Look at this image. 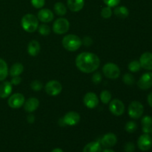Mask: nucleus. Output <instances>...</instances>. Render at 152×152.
I'll return each instance as SVG.
<instances>
[{
    "label": "nucleus",
    "mask_w": 152,
    "mask_h": 152,
    "mask_svg": "<svg viewBox=\"0 0 152 152\" xmlns=\"http://www.w3.org/2000/svg\"><path fill=\"white\" fill-rule=\"evenodd\" d=\"M38 31L42 36H48L50 34V28L48 25L45 24H42L41 25H39Z\"/></svg>",
    "instance_id": "obj_29"
},
{
    "label": "nucleus",
    "mask_w": 152,
    "mask_h": 152,
    "mask_svg": "<svg viewBox=\"0 0 152 152\" xmlns=\"http://www.w3.org/2000/svg\"><path fill=\"white\" fill-rule=\"evenodd\" d=\"M24 71V66L22 65V63L19 62H16L14 63L11 66L10 69V75L12 77H16V76H19Z\"/></svg>",
    "instance_id": "obj_23"
},
{
    "label": "nucleus",
    "mask_w": 152,
    "mask_h": 152,
    "mask_svg": "<svg viewBox=\"0 0 152 152\" xmlns=\"http://www.w3.org/2000/svg\"><path fill=\"white\" fill-rule=\"evenodd\" d=\"M103 1L108 7H114L120 4V0H103Z\"/></svg>",
    "instance_id": "obj_35"
},
{
    "label": "nucleus",
    "mask_w": 152,
    "mask_h": 152,
    "mask_svg": "<svg viewBox=\"0 0 152 152\" xmlns=\"http://www.w3.org/2000/svg\"><path fill=\"white\" fill-rule=\"evenodd\" d=\"M109 110L114 115L121 116L125 112V105L120 99H113L110 102Z\"/></svg>",
    "instance_id": "obj_8"
},
{
    "label": "nucleus",
    "mask_w": 152,
    "mask_h": 152,
    "mask_svg": "<svg viewBox=\"0 0 152 152\" xmlns=\"http://www.w3.org/2000/svg\"><path fill=\"white\" fill-rule=\"evenodd\" d=\"M114 13L117 17L121 18V19H126L129 16V10L125 6H120V7H117L114 9Z\"/></svg>",
    "instance_id": "obj_24"
},
{
    "label": "nucleus",
    "mask_w": 152,
    "mask_h": 152,
    "mask_svg": "<svg viewBox=\"0 0 152 152\" xmlns=\"http://www.w3.org/2000/svg\"><path fill=\"white\" fill-rule=\"evenodd\" d=\"M70 23L68 19L65 18H59L53 24V31L55 34L62 35L68 31Z\"/></svg>",
    "instance_id": "obj_5"
},
{
    "label": "nucleus",
    "mask_w": 152,
    "mask_h": 152,
    "mask_svg": "<svg viewBox=\"0 0 152 152\" xmlns=\"http://www.w3.org/2000/svg\"><path fill=\"white\" fill-rule=\"evenodd\" d=\"M147 100H148V105H149L150 106H151L152 108V92H151V93H150L149 94H148V99H147Z\"/></svg>",
    "instance_id": "obj_41"
},
{
    "label": "nucleus",
    "mask_w": 152,
    "mask_h": 152,
    "mask_svg": "<svg viewBox=\"0 0 152 152\" xmlns=\"http://www.w3.org/2000/svg\"><path fill=\"white\" fill-rule=\"evenodd\" d=\"M137 145L141 151H148L152 146V138L148 134H144L138 139Z\"/></svg>",
    "instance_id": "obj_10"
},
{
    "label": "nucleus",
    "mask_w": 152,
    "mask_h": 152,
    "mask_svg": "<svg viewBox=\"0 0 152 152\" xmlns=\"http://www.w3.org/2000/svg\"><path fill=\"white\" fill-rule=\"evenodd\" d=\"M138 87L142 90H147L152 87V72H147L142 74L137 82Z\"/></svg>",
    "instance_id": "obj_12"
},
{
    "label": "nucleus",
    "mask_w": 152,
    "mask_h": 152,
    "mask_svg": "<svg viewBox=\"0 0 152 152\" xmlns=\"http://www.w3.org/2000/svg\"><path fill=\"white\" fill-rule=\"evenodd\" d=\"M31 4L37 9L42 8L45 4V0H31Z\"/></svg>",
    "instance_id": "obj_34"
},
{
    "label": "nucleus",
    "mask_w": 152,
    "mask_h": 152,
    "mask_svg": "<svg viewBox=\"0 0 152 152\" xmlns=\"http://www.w3.org/2000/svg\"><path fill=\"white\" fill-rule=\"evenodd\" d=\"M117 142V136L114 133H108L101 139V144L105 148H110L116 145Z\"/></svg>",
    "instance_id": "obj_16"
},
{
    "label": "nucleus",
    "mask_w": 152,
    "mask_h": 152,
    "mask_svg": "<svg viewBox=\"0 0 152 152\" xmlns=\"http://www.w3.org/2000/svg\"><path fill=\"white\" fill-rule=\"evenodd\" d=\"M39 105V101L38 100V99L35 97H31L26 102H25L24 108L26 112L32 113L38 108Z\"/></svg>",
    "instance_id": "obj_17"
},
{
    "label": "nucleus",
    "mask_w": 152,
    "mask_h": 152,
    "mask_svg": "<svg viewBox=\"0 0 152 152\" xmlns=\"http://www.w3.org/2000/svg\"><path fill=\"white\" fill-rule=\"evenodd\" d=\"M62 46L64 48L71 52L76 51L78 50L82 45V39L77 35L74 34H68L64 37L62 42Z\"/></svg>",
    "instance_id": "obj_2"
},
{
    "label": "nucleus",
    "mask_w": 152,
    "mask_h": 152,
    "mask_svg": "<svg viewBox=\"0 0 152 152\" xmlns=\"http://www.w3.org/2000/svg\"><path fill=\"white\" fill-rule=\"evenodd\" d=\"M102 147L97 141H94L88 143L83 148V152H101Z\"/></svg>",
    "instance_id": "obj_22"
},
{
    "label": "nucleus",
    "mask_w": 152,
    "mask_h": 152,
    "mask_svg": "<svg viewBox=\"0 0 152 152\" xmlns=\"http://www.w3.org/2000/svg\"><path fill=\"white\" fill-rule=\"evenodd\" d=\"M53 13L50 9L44 8L40 10L37 14V19L43 23H48L53 19Z\"/></svg>",
    "instance_id": "obj_15"
},
{
    "label": "nucleus",
    "mask_w": 152,
    "mask_h": 152,
    "mask_svg": "<svg viewBox=\"0 0 152 152\" xmlns=\"http://www.w3.org/2000/svg\"><path fill=\"white\" fill-rule=\"evenodd\" d=\"M142 132L145 134H149L152 129V118L150 116H145L142 119Z\"/></svg>",
    "instance_id": "obj_21"
},
{
    "label": "nucleus",
    "mask_w": 152,
    "mask_h": 152,
    "mask_svg": "<svg viewBox=\"0 0 152 152\" xmlns=\"http://www.w3.org/2000/svg\"><path fill=\"white\" fill-rule=\"evenodd\" d=\"M140 63L141 68L148 71H152V53L145 52L140 58Z\"/></svg>",
    "instance_id": "obj_14"
},
{
    "label": "nucleus",
    "mask_w": 152,
    "mask_h": 152,
    "mask_svg": "<svg viewBox=\"0 0 152 152\" xmlns=\"http://www.w3.org/2000/svg\"><path fill=\"white\" fill-rule=\"evenodd\" d=\"M65 126H76L80 120V116L75 111H69L62 118Z\"/></svg>",
    "instance_id": "obj_13"
},
{
    "label": "nucleus",
    "mask_w": 152,
    "mask_h": 152,
    "mask_svg": "<svg viewBox=\"0 0 152 152\" xmlns=\"http://www.w3.org/2000/svg\"><path fill=\"white\" fill-rule=\"evenodd\" d=\"M151 134H152V129H151Z\"/></svg>",
    "instance_id": "obj_44"
},
{
    "label": "nucleus",
    "mask_w": 152,
    "mask_h": 152,
    "mask_svg": "<svg viewBox=\"0 0 152 152\" xmlns=\"http://www.w3.org/2000/svg\"><path fill=\"white\" fill-rule=\"evenodd\" d=\"M68 7L72 12H79L83 8L85 0H68Z\"/></svg>",
    "instance_id": "obj_18"
},
{
    "label": "nucleus",
    "mask_w": 152,
    "mask_h": 152,
    "mask_svg": "<svg viewBox=\"0 0 152 152\" xmlns=\"http://www.w3.org/2000/svg\"><path fill=\"white\" fill-rule=\"evenodd\" d=\"M137 129V125L134 121H129L125 126V129L128 133H134Z\"/></svg>",
    "instance_id": "obj_30"
},
{
    "label": "nucleus",
    "mask_w": 152,
    "mask_h": 152,
    "mask_svg": "<svg viewBox=\"0 0 152 152\" xmlns=\"http://www.w3.org/2000/svg\"><path fill=\"white\" fill-rule=\"evenodd\" d=\"M85 105L88 108H94L99 104V98L96 94L93 92H88L86 94L83 99Z\"/></svg>",
    "instance_id": "obj_11"
},
{
    "label": "nucleus",
    "mask_w": 152,
    "mask_h": 152,
    "mask_svg": "<svg viewBox=\"0 0 152 152\" xmlns=\"http://www.w3.org/2000/svg\"><path fill=\"white\" fill-rule=\"evenodd\" d=\"M75 62L77 68L80 71L90 74L98 69L100 65V59L94 53L83 52L77 56Z\"/></svg>",
    "instance_id": "obj_1"
},
{
    "label": "nucleus",
    "mask_w": 152,
    "mask_h": 152,
    "mask_svg": "<svg viewBox=\"0 0 152 152\" xmlns=\"http://www.w3.org/2000/svg\"><path fill=\"white\" fill-rule=\"evenodd\" d=\"M12 92V84L10 82H3L0 85V98H7L10 95Z\"/></svg>",
    "instance_id": "obj_19"
},
{
    "label": "nucleus",
    "mask_w": 152,
    "mask_h": 152,
    "mask_svg": "<svg viewBox=\"0 0 152 152\" xmlns=\"http://www.w3.org/2000/svg\"><path fill=\"white\" fill-rule=\"evenodd\" d=\"M27 121L29 123H31V124H32V123H34V121H35V117H34L33 114H30V115H28V117H27Z\"/></svg>",
    "instance_id": "obj_40"
},
{
    "label": "nucleus",
    "mask_w": 152,
    "mask_h": 152,
    "mask_svg": "<svg viewBox=\"0 0 152 152\" xmlns=\"http://www.w3.org/2000/svg\"><path fill=\"white\" fill-rule=\"evenodd\" d=\"M21 25L26 32L33 33L38 29L39 19L34 14L27 13L22 17Z\"/></svg>",
    "instance_id": "obj_3"
},
{
    "label": "nucleus",
    "mask_w": 152,
    "mask_h": 152,
    "mask_svg": "<svg viewBox=\"0 0 152 152\" xmlns=\"http://www.w3.org/2000/svg\"><path fill=\"white\" fill-rule=\"evenodd\" d=\"M103 152H115V151H114V150L109 149V148H106V149H105V150H104Z\"/></svg>",
    "instance_id": "obj_43"
},
{
    "label": "nucleus",
    "mask_w": 152,
    "mask_h": 152,
    "mask_svg": "<svg viewBox=\"0 0 152 152\" xmlns=\"http://www.w3.org/2000/svg\"><path fill=\"white\" fill-rule=\"evenodd\" d=\"M82 43H83L85 46H86V47H89V46L91 45L92 43H93V39H92L90 37H86L83 38V40H82Z\"/></svg>",
    "instance_id": "obj_38"
},
{
    "label": "nucleus",
    "mask_w": 152,
    "mask_h": 152,
    "mask_svg": "<svg viewBox=\"0 0 152 152\" xmlns=\"http://www.w3.org/2000/svg\"><path fill=\"white\" fill-rule=\"evenodd\" d=\"M21 81H22L21 77H19V76H16V77H13V78H12L10 83H11L12 85H14V86H17V85L20 84Z\"/></svg>",
    "instance_id": "obj_39"
},
{
    "label": "nucleus",
    "mask_w": 152,
    "mask_h": 152,
    "mask_svg": "<svg viewBox=\"0 0 152 152\" xmlns=\"http://www.w3.org/2000/svg\"><path fill=\"white\" fill-rule=\"evenodd\" d=\"M123 81L125 84L128 86H132L135 82V79L134 76L131 74H126L123 77Z\"/></svg>",
    "instance_id": "obj_31"
},
{
    "label": "nucleus",
    "mask_w": 152,
    "mask_h": 152,
    "mask_svg": "<svg viewBox=\"0 0 152 152\" xmlns=\"http://www.w3.org/2000/svg\"><path fill=\"white\" fill-rule=\"evenodd\" d=\"M51 152H64L61 148H55Z\"/></svg>",
    "instance_id": "obj_42"
},
{
    "label": "nucleus",
    "mask_w": 152,
    "mask_h": 152,
    "mask_svg": "<svg viewBox=\"0 0 152 152\" xmlns=\"http://www.w3.org/2000/svg\"><path fill=\"white\" fill-rule=\"evenodd\" d=\"M25 96L20 93H16L12 94L8 99L7 103L12 108H19L25 103Z\"/></svg>",
    "instance_id": "obj_9"
},
{
    "label": "nucleus",
    "mask_w": 152,
    "mask_h": 152,
    "mask_svg": "<svg viewBox=\"0 0 152 152\" xmlns=\"http://www.w3.org/2000/svg\"><path fill=\"white\" fill-rule=\"evenodd\" d=\"M111 15H112L111 7H108V6L103 7L101 10V16L104 19H109V18H111Z\"/></svg>",
    "instance_id": "obj_32"
},
{
    "label": "nucleus",
    "mask_w": 152,
    "mask_h": 152,
    "mask_svg": "<svg viewBox=\"0 0 152 152\" xmlns=\"http://www.w3.org/2000/svg\"><path fill=\"white\" fill-rule=\"evenodd\" d=\"M31 88L33 91H39L42 90L43 88L42 83L39 80H34L32 83H31Z\"/></svg>",
    "instance_id": "obj_33"
},
{
    "label": "nucleus",
    "mask_w": 152,
    "mask_h": 152,
    "mask_svg": "<svg viewBox=\"0 0 152 152\" xmlns=\"http://www.w3.org/2000/svg\"><path fill=\"white\" fill-rule=\"evenodd\" d=\"M53 9H54L55 13L59 16H64L67 13L66 7L62 2H56L54 4Z\"/></svg>",
    "instance_id": "obj_26"
},
{
    "label": "nucleus",
    "mask_w": 152,
    "mask_h": 152,
    "mask_svg": "<svg viewBox=\"0 0 152 152\" xmlns=\"http://www.w3.org/2000/svg\"><path fill=\"white\" fill-rule=\"evenodd\" d=\"M102 72L105 77L111 80L117 79L120 75V68L113 62H108L102 68Z\"/></svg>",
    "instance_id": "obj_4"
},
{
    "label": "nucleus",
    "mask_w": 152,
    "mask_h": 152,
    "mask_svg": "<svg viewBox=\"0 0 152 152\" xmlns=\"http://www.w3.org/2000/svg\"><path fill=\"white\" fill-rule=\"evenodd\" d=\"M129 115L132 119H139L142 117L144 111L143 105L138 101H133L129 106Z\"/></svg>",
    "instance_id": "obj_6"
},
{
    "label": "nucleus",
    "mask_w": 152,
    "mask_h": 152,
    "mask_svg": "<svg viewBox=\"0 0 152 152\" xmlns=\"http://www.w3.org/2000/svg\"><path fill=\"white\" fill-rule=\"evenodd\" d=\"M8 74V67L4 59L0 58V81H3Z\"/></svg>",
    "instance_id": "obj_25"
},
{
    "label": "nucleus",
    "mask_w": 152,
    "mask_h": 152,
    "mask_svg": "<svg viewBox=\"0 0 152 152\" xmlns=\"http://www.w3.org/2000/svg\"><path fill=\"white\" fill-rule=\"evenodd\" d=\"M40 52V44L37 40H31L28 45V53L31 56H36Z\"/></svg>",
    "instance_id": "obj_20"
},
{
    "label": "nucleus",
    "mask_w": 152,
    "mask_h": 152,
    "mask_svg": "<svg viewBox=\"0 0 152 152\" xmlns=\"http://www.w3.org/2000/svg\"><path fill=\"white\" fill-rule=\"evenodd\" d=\"M100 100L102 103L108 104L111 100V94L109 91L104 90L100 94Z\"/></svg>",
    "instance_id": "obj_27"
},
{
    "label": "nucleus",
    "mask_w": 152,
    "mask_h": 152,
    "mask_svg": "<svg viewBox=\"0 0 152 152\" xmlns=\"http://www.w3.org/2000/svg\"><path fill=\"white\" fill-rule=\"evenodd\" d=\"M102 80V75H101L100 73L99 72L95 73V74L92 76V82H93L94 84H99V83H101Z\"/></svg>",
    "instance_id": "obj_36"
},
{
    "label": "nucleus",
    "mask_w": 152,
    "mask_h": 152,
    "mask_svg": "<svg viewBox=\"0 0 152 152\" xmlns=\"http://www.w3.org/2000/svg\"><path fill=\"white\" fill-rule=\"evenodd\" d=\"M45 92L50 96H57L61 93L62 90V86L57 80H50L48 82L45 87Z\"/></svg>",
    "instance_id": "obj_7"
},
{
    "label": "nucleus",
    "mask_w": 152,
    "mask_h": 152,
    "mask_svg": "<svg viewBox=\"0 0 152 152\" xmlns=\"http://www.w3.org/2000/svg\"><path fill=\"white\" fill-rule=\"evenodd\" d=\"M140 68H141V65L139 61H137V60L132 61V62H131L129 64V71H132V72L133 73L138 72V71L140 70Z\"/></svg>",
    "instance_id": "obj_28"
},
{
    "label": "nucleus",
    "mask_w": 152,
    "mask_h": 152,
    "mask_svg": "<svg viewBox=\"0 0 152 152\" xmlns=\"http://www.w3.org/2000/svg\"><path fill=\"white\" fill-rule=\"evenodd\" d=\"M124 149L126 152H134L135 150V145L133 142H129L125 145Z\"/></svg>",
    "instance_id": "obj_37"
}]
</instances>
